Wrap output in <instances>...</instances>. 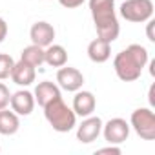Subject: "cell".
<instances>
[{
  "instance_id": "1",
  "label": "cell",
  "mask_w": 155,
  "mask_h": 155,
  "mask_svg": "<svg viewBox=\"0 0 155 155\" xmlns=\"http://www.w3.org/2000/svg\"><path fill=\"white\" fill-rule=\"evenodd\" d=\"M146 64H148V49L140 44H131L120 53H117L113 60V69L120 81L133 82L142 75Z\"/></svg>"
},
{
  "instance_id": "2",
  "label": "cell",
  "mask_w": 155,
  "mask_h": 155,
  "mask_svg": "<svg viewBox=\"0 0 155 155\" xmlns=\"http://www.w3.org/2000/svg\"><path fill=\"white\" fill-rule=\"evenodd\" d=\"M90 11L95 22L97 37L108 42L117 40L120 26L115 13V0H90Z\"/></svg>"
},
{
  "instance_id": "3",
  "label": "cell",
  "mask_w": 155,
  "mask_h": 155,
  "mask_svg": "<svg viewBox=\"0 0 155 155\" xmlns=\"http://www.w3.org/2000/svg\"><path fill=\"white\" fill-rule=\"evenodd\" d=\"M44 117L49 126L58 133H68L77 126V115L62 101V97H57L44 106Z\"/></svg>"
},
{
  "instance_id": "4",
  "label": "cell",
  "mask_w": 155,
  "mask_h": 155,
  "mask_svg": "<svg viewBox=\"0 0 155 155\" xmlns=\"http://www.w3.org/2000/svg\"><path fill=\"white\" fill-rule=\"evenodd\" d=\"M120 17L128 22H146L153 17V2L151 0H124L120 4Z\"/></svg>"
},
{
  "instance_id": "5",
  "label": "cell",
  "mask_w": 155,
  "mask_h": 155,
  "mask_svg": "<svg viewBox=\"0 0 155 155\" xmlns=\"http://www.w3.org/2000/svg\"><path fill=\"white\" fill-rule=\"evenodd\" d=\"M130 126L144 140H155V113L150 108H137L130 117Z\"/></svg>"
},
{
  "instance_id": "6",
  "label": "cell",
  "mask_w": 155,
  "mask_h": 155,
  "mask_svg": "<svg viewBox=\"0 0 155 155\" xmlns=\"http://www.w3.org/2000/svg\"><path fill=\"white\" fill-rule=\"evenodd\" d=\"M101 133L104 135V140L108 144H122L130 137V124L124 119L115 117V119H110L106 124H102Z\"/></svg>"
},
{
  "instance_id": "7",
  "label": "cell",
  "mask_w": 155,
  "mask_h": 155,
  "mask_svg": "<svg viewBox=\"0 0 155 155\" xmlns=\"http://www.w3.org/2000/svg\"><path fill=\"white\" fill-rule=\"evenodd\" d=\"M57 82L58 88H62L64 91H79L84 84V75L77 69V68H69V66H62L57 71Z\"/></svg>"
},
{
  "instance_id": "8",
  "label": "cell",
  "mask_w": 155,
  "mask_h": 155,
  "mask_svg": "<svg viewBox=\"0 0 155 155\" xmlns=\"http://www.w3.org/2000/svg\"><path fill=\"white\" fill-rule=\"evenodd\" d=\"M101 131H102V119L88 115V117H84V120L79 126H77V140L82 142V144H90V142L99 139Z\"/></svg>"
},
{
  "instance_id": "9",
  "label": "cell",
  "mask_w": 155,
  "mask_h": 155,
  "mask_svg": "<svg viewBox=\"0 0 155 155\" xmlns=\"http://www.w3.org/2000/svg\"><path fill=\"white\" fill-rule=\"evenodd\" d=\"M9 104H11V110H13L18 117H28V115L33 113L37 102H35V97H33L31 91H28V90H18V91H15V93L11 95Z\"/></svg>"
},
{
  "instance_id": "10",
  "label": "cell",
  "mask_w": 155,
  "mask_h": 155,
  "mask_svg": "<svg viewBox=\"0 0 155 155\" xmlns=\"http://www.w3.org/2000/svg\"><path fill=\"white\" fill-rule=\"evenodd\" d=\"M97 108V99L91 91H84L82 88L79 91H75V97H73V106L71 110L75 111V115L79 117H88L95 111Z\"/></svg>"
},
{
  "instance_id": "11",
  "label": "cell",
  "mask_w": 155,
  "mask_h": 155,
  "mask_svg": "<svg viewBox=\"0 0 155 155\" xmlns=\"http://www.w3.org/2000/svg\"><path fill=\"white\" fill-rule=\"evenodd\" d=\"M29 38H31L33 44H37L40 48H48L55 40V28L46 20L35 22L29 29Z\"/></svg>"
},
{
  "instance_id": "12",
  "label": "cell",
  "mask_w": 155,
  "mask_h": 155,
  "mask_svg": "<svg viewBox=\"0 0 155 155\" xmlns=\"http://www.w3.org/2000/svg\"><path fill=\"white\" fill-rule=\"evenodd\" d=\"M11 81L17 84V86H31L33 82H35V79H37V71H35V68L31 66V64H28V62H24V60H18V62H15V66H13V69H11Z\"/></svg>"
},
{
  "instance_id": "13",
  "label": "cell",
  "mask_w": 155,
  "mask_h": 155,
  "mask_svg": "<svg viewBox=\"0 0 155 155\" xmlns=\"http://www.w3.org/2000/svg\"><path fill=\"white\" fill-rule=\"evenodd\" d=\"M33 97H35V102H38V106L44 108L48 102H51L53 99L62 97V95H60L58 84H55V82H51V81H42V82L37 84Z\"/></svg>"
},
{
  "instance_id": "14",
  "label": "cell",
  "mask_w": 155,
  "mask_h": 155,
  "mask_svg": "<svg viewBox=\"0 0 155 155\" xmlns=\"http://www.w3.org/2000/svg\"><path fill=\"white\" fill-rule=\"evenodd\" d=\"M88 57L91 62L95 64H102L111 57V42L104 40V38H95L88 44Z\"/></svg>"
},
{
  "instance_id": "15",
  "label": "cell",
  "mask_w": 155,
  "mask_h": 155,
  "mask_svg": "<svg viewBox=\"0 0 155 155\" xmlns=\"http://www.w3.org/2000/svg\"><path fill=\"white\" fill-rule=\"evenodd\" d=\"M44 64L51 68H62L68 64V51L60 44H49L44 48Z\"/></svg>"
},
{
  "instance_id": "16",
  "label": "cell",
  "mask_w": 155,
  "mask_h": 155,
  "mask_svg": "<svg viewBox=\"0 0 155 155\" xmlns=\"http://www.w3.org/2000/svg\"><path fill=\"white\" fill-rule=\"evenodd\" d=\"M20 130V119L18 115L8 108L0 110V135H15Z\"/></svg>"
},
{
  "instance_id": "17",
  "label": "cell",
  "mask_w": 155,
  "mask_h": 155,
  "mask_svg": "<svg viewBox=\"0 0 155 155\" xmlns=\"http://www.w3.org/2000/svg\"><path fill=\"white\" fill-rule=\"evenodd\" d=\"M20 60L31 64L33 68H40L44 64V48H40L37 44H31V46L24 48L22 53H20Z\"/></svg>"
},
{
  "instance_id": "18",
  "label": "cell",
  "mask_w": 155,
  "mask_h": 155,
  "mask_svg": "<svg viewBox=\"0 0 155 155\" xmlns=\"http://www.w3.org/2000/svg\"><path fill=\"white\" fill-rule=\"evenodd\" d=\"M13 66H15V60H13L11 55H8V53H0V81L9 79Z\"/></svg>"
},
{
  "instance_id": "19",
  "label": "cell",
  "mask_w": 155,
  "mask_h": 155,
  "mask_svg": "<svg viewBox=\"0 0 155 155\" xmlns=\"http://www.w3.org/2000/svg\"><path fill=\"white\" fill-rule=\"evenodd\" d=\"M9 99H11V93L8 90V86L0 82V110H4V108L9 106Z\"/></svg>"
},
{
  "instance_id": "20",
  "label": "cell",
  "mask_w": 155,
  "mask_h": 155,
  "mask_svg": "<svg viewBox=\"0 0 155 155\" xmlns=\"http://www.w3.org/2000/svg\"><path fill=\"white\" fill-rule=\"evenodd\" d=\"M86 0H58V4L66 9H75V8H81Z\"/></svg>"
},
{
  "instance_id": "21",
  "label": "cell",
  "mask_w": 155,
  "mask_h": 155,
  "mask_svg": "<svg viewBox=\"0 0 155 155\" xmlns=\"http://www.w3.org/2000/svg\"><path fill=\"white\" fill-rule=\"evenodd\" d=\"M97 153H111V155H120V153H122V150L119 148V144H110V146H106V148L97 150Z\"/></svg>"
},
{
  "instance_id": "22",
  "label": "cell",
  "mask_w": 155,
  "mask_h": 155,
  "mask_svg": "<svg viewBox=\"0 0 155 155\" xmlns=\"http://www.w3.org/2000/svg\"><path fill=\"white\" fill-rule=\"evenodd\" d=\"M6 37H8V24H6V20L2 17H0V44L6 40Z\"/></svg>"
},
{
  "instance_id": "23",
  "label": "cell",
  "mask_w": 155,
  "mask_h": 155,
  "mask_svg": "<svg viewBox=\"0 0 155 155\" xmlns=\"http://www.w3.org/2000/svg\"><path fill=\"white\" fill-rule=\"evenodd\" d=\"M148 22V28H146V35H148V40H151V42H155V35H153V26H155V22L150 18V20H146Z\"/></svg>"
},
{
  "instance_id": "24",
  "label": "cell",
  "mask_w": 155,
  "mask_h": 155,
  "mask_svg": "<svg viewBox=\"0 0 155 155\" xmlns=\"http://www.w3.org/2000/svg\"><path fill=\"white\" fill-rule=\"evenodd\" d=\"M150 104H151V106L155 104V99H153V86L150 88Z\"/></svg>"
},
{
  "instance_id": "25",
  "label": "cell",
  "mask_w": 155,
  "mask_h": 155,
  "mask_svg": "<svg viewBox=\"0 0 155 155\" xmlns=\"http://www.w3.org/2000/svg\"><path fill=\"white\" fill-rule=\"evenodd\" d=\"M0 150H2V148H0Z\"/></svg>"
}]
</instances>
